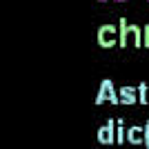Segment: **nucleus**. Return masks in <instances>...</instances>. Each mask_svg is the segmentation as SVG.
Returning a JSON list of instances; mask_svg holds the SVG:
<instances>
[{
    "label": "nucleus",
    "mask_w": 149,
    "mask_h": 149,
    "mask_svg": "<svg viewBox=\"0 0 149 149\" xmlns=\"http://www.w3.org/2000/svg\"><path fill=\"white\" fill-rule=\"evenodd\" d=\"M131 140H140V131H138V129L131 131Z\"/></svg>",
    "instance_id": "f257e3e1"
}]
</instances>
